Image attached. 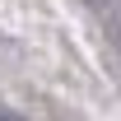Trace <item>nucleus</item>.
I'll return each mask as SVG.
<instances>
[{"mask_svg":"<svg viewBox=\"0 0 121 121\" xmlns=\"http://www.w3.org/2000/svg\"><path fill=\"white\" fill-rule=\"evenodd\" d=\"M0 121H23L19 112H9V107H0Z\"/></svg>","mask_w":121,"mask_h":121,"instance_id":"7ed1b4c3","label":"nucleus"},{"mask_svg":"<svg viewBox=\"0 0 121 121\" xmlns=\"http://www.w3.org/2000/svg\"><path fill=\"white\" fill-rule=\"evenodd\" d=\"M107 42H112V51H117V60H121V9L107 19Z\"/></svg>","mask_w":121,"mask_h":121,"instance_id":"f257e3e1","label":"nucleus"},{"mask_svg":"<svg viewBox=\"0 0 121 121\" xmlns=\"http://www.w3.org/2000/svg\"><path fill=\"white\" fill-rule=\"evenodd\" d=\"M79 5H84V9H107L112 0H79Z\"/></svg>","mask_w":121,"mask_h":121,"instance_id":"f03ea898","label":"nucleus"}]
</instances>
